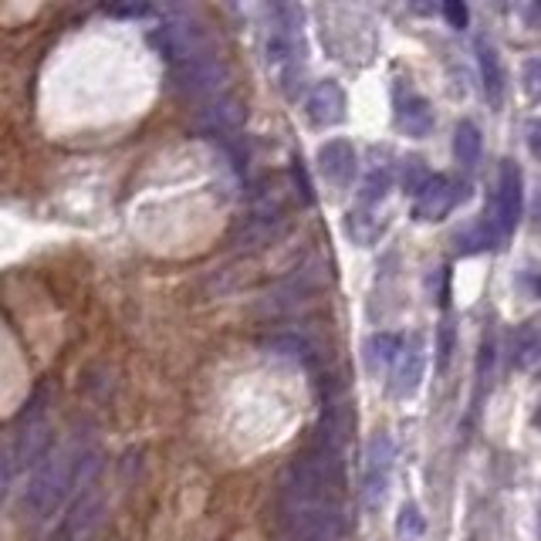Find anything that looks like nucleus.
<instances>
[{
	"instance_id": "nucleus-21",
	"label": "nucleus",
	"mask_w": 541,
	"mask_h": 541,
	"mask_svg": "<svg viewBox=\"0 0 541 541\" xmlns=\"http://www.w3.org/2000/svg\"><path fill=\"white\" fill-rule=\"evenodd\" d=\"M389 186H393V180H389L386 170H372L366 180H362V186H359V207L362 210H376L379 203L386 200Z\"/></svg>"
},
{
	"instance_id": "nucleus-14",
	"label": "nucleus",
	"mask_w": 541,
	"mask_h": 541,
	"mask_svg": "<svg viewBox=\"0 0 541 541\" xmlns=\"http://www.w3.org/2000/svg\"><path fill=\"white\" fill-rule=\"evenodd\" d=\"M420 379H423V339L416 335L410 349L399 352V362L393 372V393L399 399H410L416 389H420Z\"/></svg>"
},
{
	"instance_id": "nucleus-28",
	"label": "nucleus",
	"mask_w": 541,
	"mask_h": 541,
	"mask_svg": "<svg viewBox=\"0 0 541 541\" xmlns=\"http://www.w3.org/2000/svg\"><path fill=\"white\" fill-rule=\"evenodd\" d=\"M518 288L528 291L531 298H541V274L538 271H521L518 274Z\"/></svg>"
},
{
	"instance_id": "nucleus-22",
	"label": "nucleus",
	"mask_w": 541,
	"mask_h": 541,
	"mask_svg": "<svg viewBox=\"0 0 541 541\" xmlns=\"http://www.w3.org/2000/svg\"><path fill=\"white\" fill-rule=\"evenodd\" d=\"M264 349H271V356H285V359H295V362L312 359V349H308L298 335H271V339L264 342Z\"/></svg>"
},
{
	"instance_id": "nucleus-26",
	"label": "nucleus",
	"mask_w": 541,
	"mask_h": 541,
	"mask_svg": "<svg viewBox=\"0 0 541 541\" xmlns=\"http://www.w3.org/2000/svg\"><path fill=\"white\" fill-rule=\"evenodd\" d=\"M440 11H443V17H447V21H450V28L464 31L467 24H470V11H467L464 4H460V0H447V4H443Z\"/></svg>"
},
{
	"instance_id": "nucleus-1",
	"label": "nucleus",
	"mask_w": 541,
	"mask_h": 541,
	"mask_svg": "<svg viewBox=\"0 0 541 541\" xmlns=\"http://www.w3.org/2000/svg\"><path fill=\"white\" fill-rule=\"evenodd\" d=\"M102 454L92 440L75 433L68 443H55L44 464L34 470L28 491H24V508H28L31 521H48L55 518L65 504L75 501L78 491H85L88 484L99 481Z\"/></svg>"
},
{
	"instance_id": "nucleus-23",
	"label": "nucleus",
	"mask_w": 541,
	"mask_h": 541,
	"mask_svg": "<svg viewBox=\"0 0 541 541\" xmlns=\"http://www.w3.org/2000/svg\"><path fill=\"white\" fill-rule=\"evenodd\" d=\"M423 531H427L423 511L416 508V504H403V511H399V521H396V535L403 538V541H413V538H420Z\"/></svg>"
},
{
	"instance_id": "nucleus-15",
	"label": "nucleus",
	"mask_w": 541,
	"mask_h": 541,
	"mask_svg": "<svg viewBox=\"0 0 541 541\" xmlns=\"http://www.w3.org/2000/svg\"><path fill=\"white\" fill-rule=\"evenodd\" d=\"M362 359H366V369L372 376H386V369L399 362V335L396 332L369 335L366 349H362Z\"/></svg>"
},
{
	"instance_id": "nucleus-3",
	"label": "nucleus",
	"mask_w": 541,
	"mask_h": 541,
	"mask_svg": "<svg viewBox=\"0 0 541 541\" xmlns=\"http://www.w3.org/2000/svg\"><path fill=\"white\" fill-rule=\"evenodd\" d=\"M48 403L51 393L48 389H38L28 403H24L21 416H17V433H14V447H11V460H14V474L21 470H38L44 464V457L55 450V430H51L48 420Z\"/></svg>"
},
{
	"instance_id": "nucleus-25",
	"label": "nucleus",
	"mask_w": 541,
	"mask_h": 541,
	"mask_svg": "<svg viewBox=\"0 0 541 541\" xmlns=\"http://www.w3.org/2000/svg\"><path fill=\"white\" fill-rule=\"evenodd\" d=\"M494 362H498V349H494V345H491V335H487L484 345H481V359H477V376H481V383H491Z\"/></svg>"
},
{
	"instance_id": "nucleus-7",
	"label": "nucleus",
	"mask_w": 541,
	"mask_h": 541,
	"mask_svg": "<svg viewBox=\"0 0 541 541\" xmlns=\"http://www.w3.org/2000/svg\"><path fill=\"white\" fill-rule=\"evenodd\" d=\"M173 78H176V88H180L183 95H190V99H210V95H217L220 85H224L227 68L224 61L210 51V55H200L186 61V65H176Z\"/></svg>"
},
{
	"instance_id": "nucleus-17",
	"label": "nucleus",
	"mask_w": 541,
	"mask_h": 541,
	"mask_svg": "<svg viewBox=\"0 0 541 541\" xmlns=\"http://www.w3.org/2000/svg\"><path fill=\"white\" fill-rule=\"evenodd\" d=\"M501 237L504 234L491 217H477V220H470L467 227H460L457 244H460V251H467V254H481V251H491Z\"/></svg>"
},
{
	"instance_id": "nucleus-13",
	"label": "nucleus",
	"mask_w": 541,
	"mask_h": 541,
	"mask_svg": "<svg viewBox=\"0 0 541 541\" xmlns=\"http://www.w3.org/2000/svg\"><path fill=\"white\" fill-rule=\"evenodd\" d=\"M474 51H477V65H481V78H484L487 99H491V105H501V102H504V65H501V51L494 48L491 38H484V34H477Z\"/></svg>"
},
{
	"instance_id": "nucleus-5",
	"label": "nucleus",
	"mask_w": 541,
	"mask_h": 541,
	"mask_svg": "<svg viewBox=\"0 0 541 541\" xmlns=\"http://www.w3.org/2000/svg\"><path fill=\"white\" fill-rule=\"evenodd\" d=\"M393 437L389 433H372L369 447H366V464H362V501L366 508H379L386 498V487H389V470H393Z\"/></svg>"
},
{
	"instance_id": "nucleus-12",
	"label": "nucleus",
	"mask_w": 541,
	"mask_h": 541,
	"mask_svg": "<svg viewBox=\"0 0 541 541\" xmlns=\"http://www.w3.org/2000/svg\"><path fill=\"white\" fill-rule=\"evenodd\" d=\"M197 126L207 132V136H217V139L234 136V132L244 126V105L237 102V99H217V102H210L207 109H200Z\"/></svg>"
},
{
	"instance_id": "nucleus-10",
	"label": "nucleus",
	"mask_w": 541,
	"mask_h": 541,
	"mask_svg": "<svg viewBox=\"0 0 541 541\" xmlns=\"http://www.w3.org/2000/svg\"><path fill=\"white\" fill-rule=\"evenodd\" d=\"M315 163H318V173L325 176V183L339 186V190L356 180V170H359L356 149H352V143H345V139H328V143L318 146Z\"/></svg>"
},
{
	"instance_id": "nucleus-19",
	"label": "nucleus",
	"mask_w": 541,
	"mask_h": 541,
	"mask_svg": "<svg viewBox=\"0 0 541 541\" xmlns=\"http://www.w3.org/2000/svg\"><path fill=\"white\" fill-rule=\"evenodd\" d=\"M430 180H433V173H430L427 159L423 156H406L403 159V166H399V183H403V190L410 193V197H416V193H420Z\"/></svg>"
},
{
	"instance_id": "nucleus-16",
	"label": "nucleus",
	"mask_w": 541,
	"mask_h": 541,
	"mask_svg": "<svg viewBox=\"0 0 541 541\" xmlns=\"http://www.w3.org/2000/svg\"><path fill=\"white\" fill-rule=\"evenodd\" d=\"M396 126L403 129L406 136H413V139L430 136V129H433V109H430V102L420 99V95H410L406 102H399Z\"/></svg>"
},
{
	"instance_id": "nucleus-32",
	"label": "nucleus",
	"mask_w": 541,
	"mask_h": 541,
	"mask_svg": "<svg viewBox=\"0 0 541 541\" xmlns=\"http://www.w3.org/2000/svg\"><path fill=\"white\" fill-rule=\"evenodd\" d=\"M535 217L541 220V193H538V203H535Z\"/></svg>"
},
{
	"instance_id": "nucleus-27",
	"label": "nucleus",
	"mask_w": 541,
	"mask_h": 541,
	"mask_svg": "<svg viewBox=\"0 0 541 541\" xmlns=\"http://www.w3.org/2000/svg\"><path fill=\"white\" fill-rule=\"evenodd\" d=\"M525 88L535 95V99H541V58L525 61Z\"/></svg>"
},
{
	"instance_id": "nucleus-30",
	"label": "nucleus",
	"mask_w": 541,
	"mask_h": 541,
	"mask_svg": "<svg viewBox=\"0 0 541 541\" xmlns=\"http://www.w3.org/2000/svg\"><path fill=\"white\" fill-rule=\"evenodd\" d=\"M525 21L531 24L535 31H541V0L538 4H531V7H525Z\"/></svg>"
},
{
	"instance_id": "nucleus-18",
	"label": "nucleus",
	"mask_w": 541,
	"mask_h": 541,
	"mask_svg": "<svg viewBox=\"0 0 541 541\" xmlns=\"http://www.w3.org/2000/svg\"><path fill=\"white\" fill-rule=\"evenodd\" d=\"M481 153H484V136L481 129L474 126L470 119L457 122L454 129V159L464 170H474L477 163H481Z\"/></svg>"
},
{
	"instance_id": "nucleus-8",
	"label": "nucleus",
	"mask_w": 541,
	"mask_h": 541,
	"mask_svg": "<svg viewBox=\"0 0 541 541\" xmlns=\"http://www.w3.org/2000/svg\"><path fill=\"white\" fill-rule=\"evenodd\" d=\"M521 203H525V180H521L518 163L504 159L498 173V190H494V224L501 234H511L521 220Z\"/></svg>"
},
{
	"instance_id": "nucleus-9",
	"label": "nucleus",
	"mask_w": 541,
	"mask_h": 541,
	"mask_svg": "<svg viewBox=\"0 0 541 541\" xmlns=\"http://www.w3.org/2000/svg\"><path fill=\"white\" fill-rule=\"evenodd\" d=\"M460 197H464V186L443 173H433V180L413 197V217L423 220V224H437L457 207Z\"/></svg>"
},
{
	"instance_id": "nucleus-6",
	"label": "nucleus",
	"mask_w": 541,
	"mask_h": 541,
	"mask_svg": "<svg viewBox=\"0 0 541 541\" xmlns=\"http://www.w3.org/2000/svg\"><path fill=\"white\" fill-rule=\"evenodd\" d=\"M159 51L173 61V65H186V61L200 58V55H210V44H207V34H203L200 24L193 21H170L156 31Z\"/></svg>"
},
{
	"instance_id": "nucleus-11",
	"label": "nucleus",
	"mask_w": 541,
	"mask_h": 541,
	"mask_svg": "<svg viewBox=\"0 0 541 541\" xmlns=\"http://www.w3.org/2000/svg\"><path fill=\"white\" fill-rule=\"evenodd\" d=\"M345 109H349V99H345V88L339 82H318L308 95V119L315 126H339L345 122Z\"/></svg>"
},
{
	"instance_id": "nucleus-2",
	"label": "nucleus",
	"mask_w": 541,
	"mask_h": 541,
	"mask_svg": "<svg viewBox=\"0 0 541 541\" xmlns=\"http://www.w3.org/2000/svg\"><path fill=\"white\" fill-rule=\"evenodd\" d=\"M305 14L298 7H281L278 24H274L271 38H268V65L274 72V85H281L291 95L305 75Z\"/></svg>"
},
{
	"instance_id": "nucleus-31",
	"label": "nucleus",
	"mask_w": 541,
	"mask_h": 541,
	"mask_svg": "<svg viewBox=\"0 0 541 541\" xmlns=\"http://www.w3.org/2000/svg\"><path fill=\"white\" fill-rule=\"evenodd\" d=\"M535 427L541 430V403H538V410H535Z\"/></svg>"
},
{
	"instance_id": "nucleus-24",
	"label": "nucleus",
	"mask_w": 541,
	"mask_h": 541,
	"mask_svg": "<svg viewBox=\"0 0 541 541\" xmlns=\"http://www.w3.org/2000/svg\"><path fill=\"white\" fill-rule=\"evenodd\" d=\"M454 339H457V328L447 318V322L437 328V366L440 369L450 366V356H454Z\"/></svg>"
},
{
	"instance_id": "nucleus-4",
	"label": "nucleus",
	"mask_w": 541,
	"mask_h": 541,
	"mask_svg": "<svg viewBox=\"0 0 541 541\" xmlns=\"http://www.w3.org/2000/svg\"><path fill=\"white\" fill-rule=\"evenodd\" d=\"M281 525L288 541H342V514L335 504L285 501Z\"/></svg>"
},
{
	"instance_id": "nucleus-29",
	"label": "nucleus",
	"mask_w": 541,
	"mask_h": 541,
	"mask_svg": "<svg viewBox=\"0 0 541 541\" xmlns=\"http://www.w3.org/2000/svg\"><path fill=\"white\" fill-rule=\"evenodd\" d=\"M525 132H528V146H531V153L541 156V119H528Z\"/></svg>"
},
{
	"instance_id": "nucleus-20",
	"label": "nucleus",
	"mask_w": 541,
	"mask_h": 541,
	"mask_svg": "<svg viewBox=\"0 0 541 541\" xmlns=\"http://www.w3.org/2000/svg\"><path fill=\"white\" fill-rule=\"evenodd\" d=\"M376 214L372 210H356V214L349 217V234H352V241L362 244V247H369V244H376V237L386 230V220H372Z\"/></svg>"
}]
</instances>
